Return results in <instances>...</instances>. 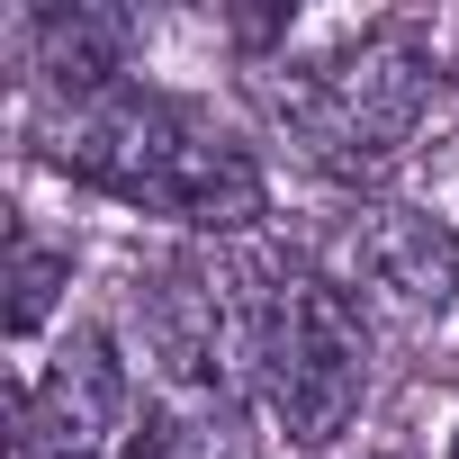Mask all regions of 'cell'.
I'll list each match as a JSON object with an SVG mask.
<instances>
[{"mask_svg": "<svg viewBox=\"0 0 459 459\" xmlns=\"http://www.w3.org/2000/svg\"><path fill=\"white\" fill-rule=\"evenodd\" d=\"M117 432H126V360L100 325H82L46 360V378L19 396L10 459H108V450H126Z\"/></svg>", "mask_w": 459, "mask_h": 459, "instance_id": "obj_6", "label": "cell"}, {"mask_svg": "<svg viewBox=\"0 0 459 459\" xmlns=\"http://www.w3.org/2000/svg\"><path fill=\"white\" fill-rule=\"evenodd\" d=\"M253 387H262L271 423H280L298 450H325L333 432H351V414H360V396H369V325H360V307H351L325 271L271 262Z\"/></svg>", "mask_w": 459, "mask_h": 459, "instance_id": "obj_3", "label": "cell"}, {"mask_svg": "<svg viewBox=\"0 0 459 459\" xmlns=\"http://www.w3.org/2000/svg\"><path fill=\"white\" fill-rule=\"evenodd\" d=\"M153 450H162V459H262L235 396H189V405H171V423H153Z\"/></svg>", "mask_w": 459, "mask_h": 459, "instance_id": "obj_7", "label": "cell"}, {"mask_svg": "<svg viewBox=\"0 0 459 459\" xmlns=\"http://www.w3.org/2000/svg\"><path fill=\"white\" fill-rule=\"evenodd\" d=\"M64 280H73V253H55L37 225H10V333L19 342L46 325V307L64 298Z\"/></svg>", "mask_w": 459, "mask_h": 459, "instance_id": "obj_8", "label": "cell"}, {"mask_svg": "<svg viewBox=\"0 0 459 459\" xmlns=\"http://www.w3.org/2000/svg\"><path fill=\"white\" fill-rule=\"evenodd\" d=\"M28 144L64 180H82L100 198H126L144 216H180L198 235H244L271 207V180H262L253 144H235L180 91L117 82V91H91V100H46L28 117Z\"/></svg>", "mask_w": 459, "mask_h": 459, "instance_id": "obj_1", "label": "cell"}, {"mask_svg": "<svg viewBox=\"0 0 459 459\" xmlns=\"http://www.w3.org/2000/svg\"><path fill=\"white\" fill-rule=\"evenodd\" d=\"M262 289H271V262H253V253H171L135 280L144 360L180 387V405L189 396H235V378H253Z\"/></svg>", "mask_w": 459, "mask_h": 459, "instance_id": "obj_4", "label": "cell"}, {"mask_svg": "<svg viewBox=\"0 0 459 459\" xmlns=\"http://www.w3.org/2000/svg\"><path fill=\"white\" fill-rule=\"evenodd\" d=\"M450 459H459V441H450Z\"/></svg>", "mask_w": 459, "mask_h": 459, "instance_id": "obj_10", "label": "cell"}, {"mask_svg": "<svg viewBox=\"0 0 459 459\" xmlns=\"http://www.w3.org/2000/svg\"><path fill=\"white\" fill-rule=\"evenodd\" d=\"M423 108H432V37L414 19H378L333 55L298 64L289 82H271V117L298 135L316 171L342 180H378L414 144Z\"/></svg>", "mask_w": 459, "mask_h": 459, "instance_id": "obj_2", "label": "cell"}, {"mask_svg": "<svg viewBox=\"0 0 459 459\" xmlns=\"http://www.w3.org/2000/svg\"><path fill=\"white\" fill-rule=\"evenodd\" d=\"M117 459H162V450H153V432H135V441H126Z\"/></svg>", "mask_w": 459, "mask_h": 459, "instance_id": "obj_9", "label": "cell"}, {"mask_svg": "<svg viewBox=\"0 0 459 459\" xmlns=\"http://www.w3.org/2000/svg\"><path fill=\"white\" fill-rule=\"evenodd\" d=\"M325 280L378 325H432L459 298V235L423 207H360L325 235Z\"/></svg>", "mask_w": 459, "mask_h": 459, "instance_id": "obj_5", "label": "cell"}]
</instances>
